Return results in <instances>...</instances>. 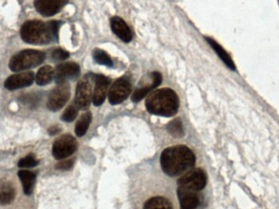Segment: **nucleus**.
<instances>
[{
    "instance_id": "14",
    "label": "nucleus",
    "mask_w": 279,
    "mask_h": 209,
    "mask_svg": "<svg viewBox=\"0 0 279 209\" xmlns=\"http://www.w3.org/2000/svg\"><path fill=\"white\" fill-rule=\"evenodd\" d=\"M147 80L148 81H147V83H145L144 85L138 87L133 92L131 100L134 102H138L140 100H142L151 90L155 89V87H157L161 83V74L159 72H153L149 75Z\"/></svg>"
},
{
    "instance_id": "20",
    "label": "nucleus",
    "mask_w": 279,
    "mask_h": 209,
    "mask_svg": "<svg viewBox=\"0 0 279 209\" xmlns=\"http://www.w3.org/2000/svg\"><path fill=\"white\" fill-rule=\"evenodd\" d=\"M143 209H173V207L168 198L162 196H155L145 202Z\"/></svg>"
},
{
    "instance_id": "18",
    "label": "nucleus",
    "mask_w": 279,
    "mask_h": 209,
    "mask_svg": "<svg viewBox=\"0 0 279 209\" xmlns=\"http://www.w3.org/2000/svg\"><path fill=\"white\" fill-rule=\"evenodd\" d=\"M17 173L22 182L25 194L28 196H33L36 182V174L30 170H19Z\"/></svg>"
},
{
    "instance_id": "29",
    "label": "nucleus",
    "mask_w": 279,
    "mask_h": 209,
    "mask_svg": "<svg viewBox=\"0 0 279 209\" xmlns=\"http://www.w3.org/2000/svg\"><path fill=\"white\" fill-rule=\"evenodd\" d=\"M60 131H61V129H60L59 127L53 126L48 129V133L52 136L56 135L57 133H60Z\"/></svg>"
},
{
    "instance_id": "12",
    "label": "nucleus",
    "mask_w": 279,
    "mask_h": 209,
    "mask_svg": "<svg viewBox=\"0 0 279 209\" xmlns=\"http://www.w3.org/2000/svg\"><path fill=\"white\" fill-rule=\"evenodd\" d=\"M80 68L74 62H66L57 65L55 70V80L58 84L66 83V81L76 78L79 75Z\"/></svg>"
},
{
    "instance_id": "1",
    "label": "nucleus",
    "mask_w": 279,
    "mask_h": 209,
    "mask_svg": "<svg viewBox=\"0 0 279 209\" xmlns=\"http://www.w3.org/2000/svg\"><path fill=\"white\" fill-rule=\"evenodd\" d=\"M0 209H35L33 196L25 194L18 173L0 168Z\"/></svg>"
},
{
    "instance_id": "8",
    "label": "nucleus",
    "mask_w": 279,
    "mask_h": 209,
    "mask_svg": "<svg viewBox=\"0 0 279 209\" xmlns=\"http://www.w3.org/2000/svg\"><path fill=\"white\" fill-rule=\"evenodd\" d=\"M70 97V85L66 83L58 84L48 95L47 107L49 111L57 112L65 107Z\"/></svg>"
},
{
    "instance_id": "19",
    "label": "nucleus",
    "mask_w": 279,
    "mask_h": 209,
    "mask_svg": "<svg viewBox=\"0 0 279 209\" xmlns=\"http://www.w3.org/2000/svg\"><path fill=\"white\" fill-rule=\"evenodd\" d=\"M205 39L207 43L210 44V46L213 48L214 51L216 52V54L218 55L220 58L222 60L223 62H224L228 67L230 68L231 70H235V65L233 63V60H232L230 56L227 53L226 51H225L218 43H216L214 39L207 37H206Z\"/></svg>"
},
{
    "instance_id": "9",
    "label": "nucleus",
    "mask_w": 279,
    "mask_h": 209,
    "mask_svg": "<svg viewBox=\"0 0 279 209\" xmlns=\"http://www.w3.org/2000/svg\"><path fill=\"white\" fill-rule=\"evenodd\" d=\"M131 91V84L126 78H120L113 83L109 91V101L112 104L123 102Z\"/></svg>"
},
{
    "instance_id": "6",
    "label": "nucleus",
    "mask_w": 279,
    "mask_h": 209,
    "mask_svg": "<svg viewBox=\"0 0 279 209\" xmlns=\"http://www.w3.org/2000/svg\"><path fill=\"white\" fill-rule=\"evenodd\" d=\"M77 149L78 142L76 139L70 134H64L55 140L52 148V154L54 159L63 160L76 152Z\"/></svg>"
},
{
    "instance_id": "4",
    "label": "nucleus",
    "mask_w": 279,
    "mask_h": 209,
    "mask_svg": "<svg viewBox=\"0 0 279 209\" xmlns=\"http://www.w3.org/2000/svg\"><path fill=\"white\" fill-rule=\"evenodd\" d=\"M147 111L155 116L173 117L179 109V97L171 88H161L154 91L146 101Z\"/></svg>"
},
{
    "instance_id": "26",
    "label": "nucleus",
    "mask_w": 279,
    "mask_h": 209,
    "mask_svg": "<svg viewBox=\"0 0 279 209\" xmlns=\"http://www.w3.org/2000/svg\"><path fill=\"white\" fill-rule=\"evenodd\" d=\"M78 114H79V108L76 107V104H71L64 111L63 115L61 116V120L66 123L73 122L78 116Z\"/></svg>"
},
{
    "instance_id": "3",
    "label": "nucleus",
    "mask_w": 279,
    "mask_h": 209,
    "mask_svg": "<svg viewBox=\"0 0 279 209\" xmlns=\"http://www.w3.org/2000/svg\"><path fill=\"white\" fill-rule=\"evenodd\" d=\"M61 22H44L38 20L25 22L21 29V37L27 44L35 45L48 44L58 39Z\"/></svg>"
},
{
    "instance_id": "16",
    "label": "nucleus",
    "mask_w": 279,
    "mask_h": 209,
    "mask_svg": "<svg viewBox=\"0 0 279 209\" xmlns=\"http://www.w3.org/2000/svg\"><path fill=\"white\" fill-rule=\"evenodd\" d=\"M177 194L181 203V209H196L199 207L200 200L197 192L178 186Z\"/></svg>"
},
{
    "instance_id": "5",
    "label": "nucleus",
    "mask_w": 279,
    "mask_h": 209,
    "mask_svg": "<svg viewBox=\"0 0 279 209\" xmlns=\"http://www.w3.org/2000/svg\"><path fill=\"white\" fill-rule=\"evenodd\" d=\"M46 58V55L41 51L27 49L18 52L9 61V68L13 71L18 72L37 67Z\"/></svg>"
},
{
    "instance_id": "21",
    "label": "nucleus",
    "mask_w": 279,
    "mask_h": 209,
    "mask_svg": "<svg viewBox=\"0 0 279 209\" xmlns=\"http://www.w3.org/2000/svg\"><path fill=\"white\" fill-rule=\"evenodd\" d=\"M55 70L50 65H44L40 68L38 71L35 80L36 83L40 86H45V85L50 83L54 77Z\"/></svg>"
},
{
    "instance_id": "27",
    "label": "nucleus",
    "mask_w": 279,
    "mask_h": 209,
    "mask_svg": "<svg viewBox=\"0 0 279 209\" xmlns=\"http://www.w3.org/2000/svg\"><path fill=\"white\" fill-rule=\"evenodd\" d=\"M69 57H70L69 52L61 49V48H57L52 52V58L54 61H64Z\"/></svg>"
},
{
    "instance_id": "13",
    "label": "nucleus",
    "mask_w": 279,
    "mask_h": 209,
    "mask_svg": "<svg viewBox=\"0 0 279 209\" xmlns=\"http://www.w3.org/2000/svg\"><path fill=\"white\" fill-rule=\"evenodd\" d=\"M34 80L35 74L33 72H22L9 76L5 82V87L10 91L21 89L23 87H30L34 83Z\"/></svg>"
},
{
    "instance_id": "28",
    "label": "nucleus",
    "mask_w": 279,
    "mask_h": 209,
    "mask_svg": "<svg viewBox=\"0 0 279 209\" xmlns=\"http://www.w3.org/2000/svg\"><path fill=\"white\" fill-rule=\"evenodd\" d=\"M74 159H67V160H64V161L60 162L57 163L56 168L59 170H69L73 168L74 166Z\"/></svg>"
},
{
    "instance_id": "11",
    "label": "nucleus",
    "mask_w": 279,
    "mask_h": 209,
    "mask_svg": "<svg viewBox=\"0 0 279 209\" xmlns=\"http://www.w3.org/2000/svg\"><path fill=\"white\" fill-rule=\"evenodd\" d=\"M68 0H35L34 5L40 15L49 18L59 13Z\"/></svg>"
},
{
    "instance_id": "17",
    "label": "nucleus",
    "mask_w": 279,
    "mask_h": 209,
    "mask_svg": "<svg viewBox=\"0 0 279 209\" xmlns=\"http://www.w3.org/2000/svg\"><path fill=\"white\" fill-rule=\"evenodd\" d=\"M112 31L121 40L128 43L132 39V32L126 22L118 17H114L110 20Z\"/></svg>"
},
{
    "instance_id": "2",
    "label": "nucleus",
    "mask_w": 279,
    "mask_h": 209,
    "mask_svg": "<svg viewBox=\"0 0 279 209\" xmlns=\"http://www.w3.org/2000/svg\"><path fill=\"white\" fill-rule=\"evenodd\" d=\"M196 157L188 146H171L163 151L160 158L162 169L172 177L189 172L194 167Z\"/></svg>"
},
{
    "instance_id": "22",
    "label": "nucleus",
    "mask_w": 279,
    "mask_h": 209,
    "mask_svg": "<svg viewBox=\"0 0 279 209\" xmlns=\"http://www.w3.org/2000/svg\"><path fill=\"white\" fill-rule=\"evenodd\" d=\"M92 113L89 111H87L86 113L82 115L79 121L77 122L76 125H75V129H74L78 137H81L85 135L87 129L89 128L90 124L92 122Z\"/></svg>"
},
{
    "instance_id": "10",
    "label": "nucleus",
    "mask_w": 279,
    "mask_h": 209,
    "mask_svg": "<svg viewBox=\"0 0 279 209\" xmlns=\"http://www.w3.org/2000/svg\"><path fill=\"white\" fill-rule=\"evenodd\" d=\"M92 78L88 75L83 78L78 83L75 94V104L79 109H85L89 107L92 101Z\"/></svg>"
},
{
    "instance_id": "25",
    "label": "nucleus",
    "mask_w": 279,
    "mask_h": 209,
    "mask_svg": "<svg viewBox=\"0 0 279 209\" xmlns=\"http://www.w3.org/2000/svg\"><path fill=\"white\" fill-rule=\"evenodd\" d=\"M94 60L100 64V65H106V66H112L113 61L109 55L106 52L100 49H96L93 52Z\"/></svg>"
},
{
    "instance_id": "24",
    "label": "nucleus",
    "mask_w": 279,
    "mask_h": 209,
    "mask_svg": "<svg viewBox=\"0 0 279 209\" xmlns=\"http://www.w3.org/2000/svg\"><path fill=\"white\" fill-rule=\"evenodd\" d=\"M40 164V161L36 159L34 154L31 153L27 156L23 157L18 161V166L21 168H35Z\"/></svg>"
},
{
    "instance_id": "15",
    "label": "nucleus",
    "mask_w": 279,
    "mask_h": 209,
    "mask_svg": "<svg viewBox=\"0 0 279 209\" xmlns=\"http://www.w3.org/2000/svg\"><path fill=\"white\" fill-rule=\"evenodd\" d=\"M95 80L92 101L96 107H99L105 101L106 98L107 89L109 87V79L103 75H96Z\"/></svg>"
},
{
    "instance_id": "7",
    "label": "nucleus",
    "mask_w": 279,
    "mask_h": 209,
    "mask_svg": "<svg viewBox=\"0 0 279 209\" xmlns=\"http://www.w3.org/2000/svg\"><path fill=\"white\" fill-rule=\"evenodd\" d=\"M177 183L179 187L192 191H200L207 185V175L202 168H195L184 175Z\"/></svg>"
},
{
    "instance_id": "23",
    "label": "nucleus",
    "mask_w": 279,
    "mask_h": 209,
    "mask_svg": "<svg viewBox=\"0 0 279 209\" xmlns=\"http://www.w3.org/2000/svg\"><path fill=\"white\" fill-rule=\"evenodd\" d=\"M168 133L173 136L175 138H181L185 135V131H184L183 124L181 119L177 118L174 119L173 121H171L167 126Z\"/></svg>"
}]
</instances>
